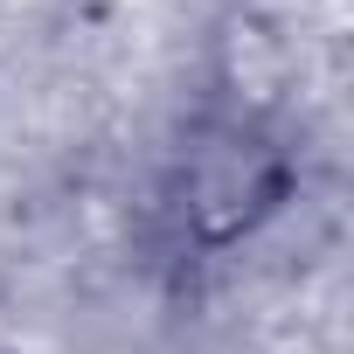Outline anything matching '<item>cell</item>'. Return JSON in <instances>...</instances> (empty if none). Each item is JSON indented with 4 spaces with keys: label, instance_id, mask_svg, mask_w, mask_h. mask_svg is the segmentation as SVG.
I'll list each match as a JSON object with an SVG mask.
<instances>
[{
    "label": "cell",
    "instance_id": "obj_1",
    "mask_svg": "<svg viewBox=\"0 0 354 354\" xmlns=\"http://www.w3.org/2000/svg\"><path fill=\"white\" fill-rule=\"evenodd\" d=\"M278 188H285V174L264 146H243V139L202 146L188 174V223L202 236H236L278 202Z\"/></svg>",
    "mask_w": 354,
    "mask_h": 354
}]
</instances>
